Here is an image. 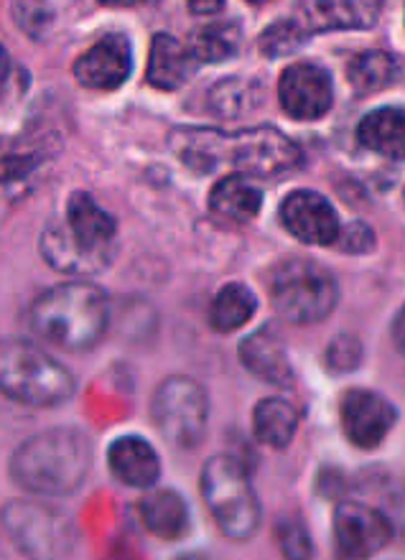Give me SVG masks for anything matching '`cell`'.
Returning a JSON list of instances; mask_svg holds the SVG:
<instances>
[{
	"mask_svg": "<svg viewBox=\"0 0 405 560\" xmlns=\"http://www.w3.org/2000/svg\"><path fill=\"white\" fill-rule=\"evenodd\" d=\"M38 159L31 155H5L0 159V182H13V178H23L36 168Z\"/></svg>",
	"mask_w": 405,
	"mask_h": 560,
	"instance_id": "33",
	"label": "cell"
},
{
	"mask_svg": "<svg viewBox=\"0 0 405 560\" xmlns=\"http://www.w3.org/2000/svg\"><path fill=\"white\" fill-rule=\"evenodd\" d=\"M280 222L296 240L306 245H334L339 237V217L319 191H291L280 205Z\"/></svg>",
	"mask_w": 405,
	"mask_h": 560,
	"instance_id": "12",
	"label": "cell"
},
{
	"mask_svg": "<svg viewBox=\"0 0 405 560\" xmlns=\"http://www.w3.org/2000/svg\"><path fill=\"white\" fill-rule=\"evenodd\" d=\"M263 207V194L247 176L232 174L220 178L209 191L212 214L230 222H251Z\"/></svg>",
	"mask_w": 405,
	"mask_h": 560,
	"instance_id": "17",
	"label": "cell"
},
{
	"mask_svg": "<svg viewBox=\"0 0 405 560\" xmlns=\"http://www.w3.org/2000/svg\"><path fill=\"white\" fill-rule=\"evenodd\" d=\"M393 339H395V347H398L401 352L405 354V306H403V311L393 324Z\"/></svg>",
	"mask_w": 405,
	"mask_h": 560,
	"instance_id": "34",
	"label": "cell"
},
{
	"mask_svg": "<svg viewBox=\"0 0 405 560\" xmlns=\"http://www.w3.org/2000/svg\"><path fill=\"white\" fill-rule=\"evenodd\" d=\"M140 520L161 540H178L189 530V508L171 489H155L138 504Z\"/></svg>",
	"mask_w": 405,
	"mask_h": 560,
	"instance_id": "18",
	"label": "cell"
},
{
	"mask_svg": "<svg viewBox=\"0 0 405 560\" xmlns=\"http://www.w3.org/2000/svg\"><path fill=\"white\" fill-rule=\"evenodd\" d=\"M92 464L88 435L74 428H54L28 439L13 454L11 474L34 494H69L82 485Z\"/></svg>",
	"mask_w": 405,
	"mask_h": 560,
	"instance_id": "3",
	"label": "cell"
},
{
	"mask_svg": "<svg viewBox=\"0 0 405 560\" xmlns=\"http://www.w3.org/2000/svg\"><path fill=\"white\" fill-rule=\"evenodd\" d=\"M151 416L169 443L194 448L207 431V393L189 377H169L153 395Z\"/></svg>",
	"mask_w": 405,
	"mask_h": 560,
	"instance_id": "8",
	"label": "cell"
},
{
	"mask_svg": "<svg viewBox=\"0 0 405 560\" xmlns=\"http://www.w3.org/2000/svg\"><path fill=\"white\" fill-rule=\"evenodd\" d=\"M8 74H11V57H8V49L0 44V90L5 88Z\"/></svg>",
	"mask_w": 405,
	"mask_h": 560,
	"instance_id": "35",
	"label": "cell"
},
{
	"mask_svg": "<svg viewBox=\"0 0 405 560\" xmlns=\"http://www.w3.org/2000/svg\"><path fill=\"white\" fill-rule=\"evenodd\" d=\"M240 42H243L240 23L217 21V23H207V26L201 28H194L186 49L192 51V57L197 65H217V61L235 57L240 49Z\"/></svg>",
	"mask_w": 405,
	"mask_h": 560,
	"instance_id": "23",
	"label": "cell"
},
{
	"mask_svg": "<svg viewBox=\"0 0 405 560\" xmlns=\"http://www.w3.org/2000/svg\"><path fill=\"white\" fill-rule=\"evenodd\" d=\"M339 250L345 253H368L372 247V230L364 228V224H349L347 230H339L337 243Z\"/></svg>",
	"mask_w": 405,
	"mask_h": 560,
	"instance_id": "31",
	"label": "cell"
},
{
	"mask_svg": "<svg viewBox=\"0 0 405 560\" xmlns=\"http://www.w3.org/2000/svg\"><path fill=\"white\" fill-rule=\"evenodd\" d=\"M8 530L15 535L19 546L28 553H36L42 558L46 548L54 546V523H59L51 512L28 508V504H11L3 512Z\"/></svg>",
	"mask_w": 405,
	"mask_h": 560,
	"instance_id": "22",
	"label": "cell"
},
{
	"mask_svg": "<svg viewBox=\"0 0 405 560\" xmlns=\"http://www.w3.org/2000/svg\"><path fill=\"white\" fill-rule=\"evenodd\" d=\"M0 393L23 406L51 408L72 398L74 380L44 349L5 339L0 341Z\"/></svg>",
	"mask_w": 405,
	"mask_h": 560,
	"instance_id": "4",
	"label": "cell"
},
{
	"mask_svg": "<svg viewBox=\"0 0 405 560\" xmlns=\"http://www.w3.org/2000/svg\"><path fill=\"white\" fill-rule=\"evenodd\" d=\"M15 11H19V23L28 31L31 36L42 34V31L46 28V23H49V19H51V13H46V8L36 5V3L15 5Z\"/></svg>",
	"mask_w": 405,
	"mask_h": 560,
	"instance_id": "32",
	"label": "cell"
},
{
	"mask_svg": "<svg viewBox=\"0 0 405 560\" xmlns=\"http://www.w3.org/2000/svg\"><path fill=\"white\" fill-rule=\"evenodd\" d=\"M278 97L284 110L296 120L322 118L334 103L332 74L311 61H299L280 74Z\"/></svg>",
	"mask_w": 405,
	"mask_h": 560,
	"instance_id": "10",
	"label": "cell"
},
{
	"mask_svg": "<svg viewBox=\"0 0 405 560\" xmlns=\"http://www.w3.org/2000/svg\"><path fill=\"white\" fill-rule=\"evenodd\" d=\"M201 494L220 530L232 540H247L258 530L261 508L247 471L232 456L209 458L201 471Z\"/></svg>",
	"mask_w": 405,
	"mask_h": 560,
	"instance_id": "6",
	"label": "cell"
},
{
	"mask_svg": "<svg viewBox=\"0 0 405 560\" xmlns=\"http://www.w3.org/2000/svg\"><path fill=\"white\" fill-rule=\"evenodd\" d=\"M189 8H192V11H207V13H220V11H224V3H220V0H217V3H189Z\"/></svg>",
	"mask_w": 405,
	"mask_h": 560,
	"instance_id": "36",
	"label": "cell"
},
{
	"mask_svg": "<svg viewBox=\"0 0 405 560\" xmlns=\"http://www.w3.org/2000/svg\"><path fill=\"white\" fill-rule=\"evenodd\" d=\"M357 138L368 151L387 155V159H405V110L378 107L368 113L357 126Z\"/></svg>",
	"mask_w": 405,
	"mask_h": 560,
	"instance_id": "19",
	"label": "cell"
},
{
	"mask_svg": "<svg viewBox=\"0 0 405 560\" xmlns=\"http://www.w3.org/2000/svg\"><path fill=\"white\" fill-rule=\"evenodd\" d=\"M276 538L288 560H311V556H314V550H311V538L306 527L301 525V520H280L276 527Z\"/></svg>",
	"mask_w": 405,
	"mask_h": 560,
	"instance_id": "29",
	"label": "cell"
},
{
	"mask_svg": "<svg viewBox=\"0 0 405 560\" xmlns=\"http://www.w3.org/2000/svg\"><path fill=\"white\" fill-rule=\"evenodd\" d=\"M395 74H398V61H395L391 51H362L349 59L347 65L349 84H352L355 92H360V95L385 90L387 84L395 80Z\"/></svg>",
	"mask_w": 405,
	"mask_h": 560,
	"instance_id": "26",
	"label": "cell"
},
{
	"mask_svg": "<svg viewBox=\"0 0 405 560\" xmlns=\"http://www.w3.org/2000/svg\"><path fill=\"white\" fill-rule=\"evenodd\" d=\"M222 136L224 133L215 128H174L171 130L169 145L184 166L197 171V174H209V171L220 166Z\"/></svg>",
	"mask_w": 405,
	"mask_h": 560,
	"instance_id": "20",
	"label": "cell"
},
{
	"mask_svg": "<svg viewBox=\"0 0 405 560\" xmlns=\"http://www.w3.org/2000/svg\"><path fill=\"white\" fill-rule=\"evenodd\" d=\"M393 538L391 520L360 502H342L334 512V550L337 560H368Z\"/></svg>",
	"mask_w": 405,
	"mask_h": 560,
	"instance_id": "9",
	"label": "cell"
},
{
	"mask_svg": "<svg viewBox=\"0 0 405 560\" xmlns=\"http://www.w3.org/2000/svg\"><path fill=\"white\" fill-rule=\"evenodd\" d=\"M111 303L97 285L61 283L42 293L31 308V326L38 337L67 352H84L105 337Z\"/></svg>",
	"mask_w": 405,
	"mask_h": 560,
	"instance_id": "2",
	"label": "cell"
},
{
	"mask_svg": "<svg viewBox=\"0 0 405 560\" xmlns=\"http://www.w3.org/2000/svg\"><path fill=\"white\" fill-rule=\"evenodd\" d=\"M266 283L273 308L291 324H316L337 306V280L314 260H278Z\"/></svg>",
	"mask_w": 405,
	"mask_h": 560,
	"instance_id": "5",
	"label": "cell"
},
{
	"mask_svg": "<svg viewBox=\"0 0 405 560\" xmlns=\"http://www.w3.org/2000/svg\"><path fill=\"white\" fill-rule=\"evenodd\" d=\"M303 19L309 31H345V28H370L378 21L383 5L349 0V3H306Z\"/></svg>",
	"mask_w": 405,
	"mask_h": 560,
	"instance_id": "21",
	"label": "cell"
},
{
	"mask_svg": "<svg viewBox=\"0 0 405 560\" xmlns=\"http://www.w3.org/2000/svg\"><path fill=\"white\" fill-rule=\"evenodd\" d=\"M115 217L88 191H74L67 201L65 220L42 235V253L54 270L67 276H97L113 262Z\"/></svg>",
	"mask_w": 405,
	"mask_h": 560,
	"instance_id": "1",
	"label": "cell"
},
{
	"mask_svg": "<svg viewBox=\"0 0 405 560\" xmlns=\"http://www.w3.org/2000/svg\"><path fill=\"white\" fill-rule=\"evenodd\" d=\"M107 464H111L115 479L128 487L148 489L161 477L159 454L151 443L138 439V435H123V439L113 441V446L107 448Z\"/></svg>",
	"mask_w": 405,
	"mask_h": 560,
	"instance_id": "14",
	"label": "cell"
},
{
	"mask_svg": "<svg viewBox=\"0 0 405 560\" xmlns=\"http://www.w3.org/2000/svg\"><path fill=\"white\" fill-rule=\"evenodd\" d=\"M360 357L362 347L355 337H337L329 345V349H326V364H329L334 372L355 370L357 364H360Z\"/></svg>",
	"mask_w": 405,
	"mask_h": 560,
	"instance_id": "30",
	"label": "cell"
},
{
	"mask_svg": "<svg viewBox=\"0 0 405 560\" xmlns=\"http://www.w3.org/2000/svg\"><path fill=\"white\" fill-rule=\"evenodd\" d=\"M342 428L357 448H378L395 425V408L372 390H349L342 398Z\"/></svg>",
	"mask_w": 405,
	"mask_h": 560,
	"instance_id": "13",
	"label": "cell"
},
{
	"mask_svg": "<svg viewBox=\"0 0 405 560\" xmlns=\"http://www.w3.org/2000/svg\"><path fill=\"white\" fill-rule=\"evenodd\" d=\"M296 425H299V413L291 402L284 398H266L255 406L253 428L261 443L270 448H286L291 443Z\"/></svg>",
	"mask_w": 405,
	"mask_h": 560,
	"instance_id": "25",
	"label": "cell"
},
{
	"mask_svg": "<svg viewBox=\"0 0 405 560\" xmlns=\"http://www.w3.org/2000/svg\"><path fill=\"white\" fill-rule=\"evenodd\" d=\"M255 308H258V301H255L251 288L243 283H230L217 291L212 306H209V324L220 334L238 331L251 322Z\"/></svg>",
	"mask_w": 405,
	"mask_h": 560,
	"instance_id": "24",
	"label": "cell"
},
{
	"mask_svg": "<svg viewBox=\"0 0 405 560\" xmlns=\"http://www.w3.org/2000/svg\"><path fill=\"white\" fill-rule=\"evenodd\" d=\"M309 42V26L306 23L296 19H284L270 23V26L261 34V51L263 57L278 59L288 57V54H296L303 44Z\"/></svg>",
	"mask_w": 405,
	"mask_h": 560,
	"instance_id": "28",
	"label": "cell"
},
{
	"mask_svg": "<svg viewBox=\"0 0 405 560\" xmlns=\"http://www.w3.org/2000/svg\"><path fill=\"white\" fill-rule=\"evenodd\" d=\"M240 360H243V364L253 375L266 380V383L288 385L293 380L291 362H288L286 349L273 329H261L251 334L240 345Z\"/></svg>",
	"mask_w": 405,
	"mask_h": 560,
	"instance_id": "16",
	"label": "cell"
},
{
	"mask_svg": "<svg viewBox=\"0 0 405 560\" xmlns=\"http://www.w3.org/2000/svg\"><path fill=\"white\" fill-rule=\"evenodd\" d=\"M194 67H197V61H194L192 51L178 38L163 34V31L151 38L146 77L155 90L174 92L184 88L194 74Z\"/></svg>",
	"mask_w": 405,
	"mask_h": 560,
	"instance_id": "15",
	"label": "cell"
},
{
	"mask_svg": "<svg viewBox=\"0 0 405 560\" xmlns=\"http://www.w3.org/2000/svg\"><path fill=\"white\" fill-rule=\"evenodd\" d=\"M82 88L113 92L128 82L134 72V49L126 34H105L90 46L72 67Z\"/></svg>",
	"mask_w": 405,
	"mask_h": 560,
	"instance_id": "11",
	"label": "cell"
},
{
	"mask_svg": "<svg viewBox=\"0 0 405 560\" xmlns=\"http://www.w3.org/2000/svg\"><path fill=\"white\" fill-rule=\"evenodd\" d=\"M222 163L235 166L240 176L278 178L299 168L303 163V153L278 128L258 126L240 130L235 136H222L220 166Z\"/></svg>",
	"mask_w": 405,
	"mask_h": 560,
	"instance_id": "7",
	"label": "cell"
},
{
	"mask_svg": "<svg viewBox=\"0 0 405 560\" xmlns=\"http://www.w3.org/2000/svg\"><path fill=\"white\" fill-rule=\"evenodd\" d=\"M263 100V88L255 80H243V77H230V80L217 82L209 90V110L220 118H238L253 107H258Z\"/></svg>",
	"mask_w": 405,
	"mask_h": 560,
	"instance_id": "27",
	"label": "cell"
}]
</instances>
